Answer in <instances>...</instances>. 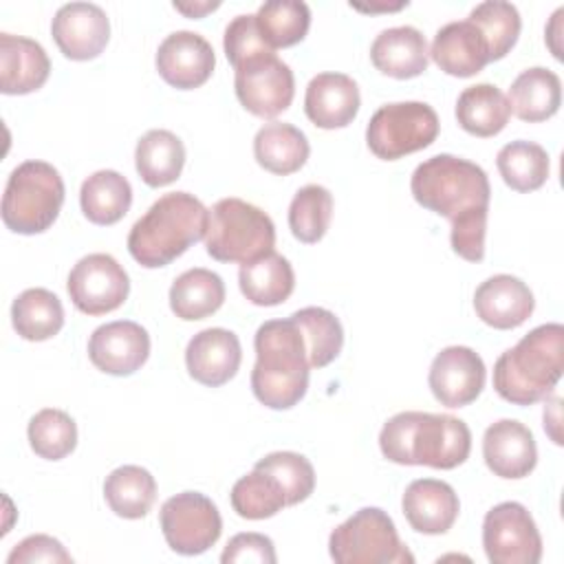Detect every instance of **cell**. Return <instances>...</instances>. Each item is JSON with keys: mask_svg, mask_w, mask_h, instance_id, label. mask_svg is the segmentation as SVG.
Instances as JSON below:
<instances>
[{"mask_svg": "<svg viewBox=\"0 0 564 564\" xmlns=\"http://www.w3.org/2000/svg\"><path fill=\"white\" fill-rule=\"evenodd\" d=\"M410 192L421 207L449 220L456 256L467 262L485 258L491 187L480 165L454 154L430 156L412 172Z\"/></svg>", "mask_w": 564, "mask_h": 564, "instance_id": "1", "label": "cell"}, {"mask_svg": "<svg viewBox=\"0 0 564 564\" xmlns=\"http://www.w3.org/2000/svg\"><path fill=\"white\" fill-rule=\"evenodd\" d=\"M381 454L397 465L454 469L471 452V432L452 414L399 412L379 432Z\"/></svg>", "mask_w": 564, "mask_h": 564, "instance_id": "2", "label": "cell"}, {"mask_svg": "<svg viewBox=\"0 0 564 564\" xmlns=\"http://www.w3.org/2000/svg\"><path fill=\"white\" fill-rule=\"evenodd\" d=\"M251 390L271 410L297 405L308 388V352L295 319H269L256 330Z\"/></svg>", "mask_w": 564, "mask_h": 564, "instance_id": "3", "label": "cell"}, {"mask_svg": "<svg viewBox=\"0 0 564 564\" xmlns=\"http://www.w3.org/2000/svg\"><path fill=\"white\" fill-rule=\"evenodd\" d=\"M209 209L189 192H170L150 205L128 234L130 256L145 269H159L203 240Z\"/></svg>", "mask_w": 564, "mask_h": 564, "instance_id": "4", "label": "cell"}, {"mask_svg": "<svg viewBox=\"0 0 564 564\" xmlns=\"http://www.w3.org/2000/svg\"><path fill=\"white\" fill-rule=\"evenodd\" d=\"M564 370V326L557 322L535 326L494 366L496 392L516 405L546 399Z\"/></svg>", "mask_w": 564, "mask_h": 564, "instance_id": "5", "label": "cell"}, {"mask_svg": "<svg viewBox=\"0 0 564 564\" xmlns=\"http://www.w3.org/2000/svg\"><path fill=\"white\" fill-rule=\"evenodd\" d=\"M64 181L46 161L20 163L4 185L2 223L13 234L33 236L46 231L64 205Z\"/></svg>", "mask_w": 564, "mask_h": 564, "instance_id": "6", "label": "cell"}, {"mask_svg": "<svg viewBox=\"0 0 564 564\" xmlns=\"http://www.w3.org/2000/svg\"><path fill=\"white\" fill-rule=\"evenodd\" d=\"M275 247V225L260 207L242 198H220L209 209L205 249L218 262L247 264Z\"/></svg>", "mask_w": 564, "mask_h": 564, "instance_id": "7", "label": "cell"}, {"mask_svg": "<svg viewBox=\"0 0 564 564\" xmlns=\"http://www.w3.org/2000/svg\"><path fill=\"white\" fill-rule=\"evenodd\" d=\"M328 553L337 564H412L414 555L399 540L392 518L379 507H364L333 529Z\"/></svg>", "mask_w": 564, "mask_h": 564, "instance_id": "8", "label": "cell"}, {"mask_svg": "<svg viewBox=\"0 0 564 564\" xmlns=\"http://www.w3.org/2000/svg\"><path fill=\"white\" fill-rule=\"evenodd\" d=\"M438 115L423 101H397L381 106L366 128V143L377 159L397 161L419 152L438 137Z\"/></svg>", "mask_w": 564, "mask_h": 564, "instance_id": "9", "label": "cell"}, {"mask_svg": "<svg viewBox=\"0 0 564 564\" xmlns=\"http://www.w3.org/2000/svg\"><path fill=\"white\" fill-rule=\"evenodd\" d=\"M167 546L181 555H200L214 546L223 531L218 507L198 491H181L167 498L159 513Z\"/></svg>", "mask_w": 564, "mask_h": 564, "instance_id": "10", "label": "cell"}, {"mask_svg": "<svg viewBox=\"0 0 564 564\" xmlns=\"http://www.w3.org/2000/svg\"><path fill=\"white\" fill-rule=\"evenodd\" d=\"M234 70L236 97L251 115L273 119L291 106L295 95V77L289 64H284L275 51L249 57Z\"/></svg>", "mask_w": 564, "mask_h": 564, "instance_id": "11", "label": "cell"}, {"mask_svg": "<svg viewBox=\"0 0 564 564\" xmlns=\"http://www.w3.org/2000/svg\"><path fill=\"white\" fill-rule=\"evenodd\" d=\"M482 546L491 564H538L542 538L533 516L520 502H500L482 520Z\"/></svg>", "mask_w": 564, "mask_h": 564, "instance_id": "12", "label": "cell"}, {"mask_svg": "<svg viewBox=\"0 0 564 564\" xmlns=\"http://www.w3.org/2000/svg\"><path fill=\"white\" fill-rule=\"evenodd\" d=\"M66 291L77 311L106 315L126 302L130 278L110 253H88L70 269Z\"/></svg>", "mask_w": 564, "mask_h": 564, "instance_id": "13", "label": "cell"}, {"mask_svg": "<svg viewBox=\"0 0 564 564\" xmlns=\"http://www.w3.org/2000/svg\"><path fill=\"white\" fill-rule=\"evenodd\" d=\"M485 361L469 346L443 348L434 357L427 375L434 399L447 408H463L476 401L485 388Z\"/></svg>", "mask_w": 564, "mask_h": 564, "instance_id": "14", "label": "cell"}, {"mask_svg": "<svg viewBox=\"0 0 564 564\" xmlns=\"http://www.w3.org/2000/svg\"><path fill=\"white\" fill-rule=\"evenodd\" d=\"M88 357L97 370L128 377L148 361L150 335L141 324L130 319L101 324L88 339Z\"/></svg>", "mask_w": 564, "mask_h": 564, "instance_id": "15", "label": "cell"}, {"mask_svg": "<svg viewBox=\"0 0 564 564\" xmlns=\"http://www.w3.org/2000/svg\"><path fill=\"white\" fill-rule=\"evenodd\" d=\"M51 33L64 57L86 62L95 59L106 48L110 20L99 4L68 2L57 9Z\"/></svg>", "mask_w": 564, "mask_h": 564, "instance_id": "16", "label": "cell"}, {"mask_svg": "<svg viewBox=\"0 0 564 564\" xmlns=\"http://www.w3.org/2000/svg\"><path fill=\"white\" fill-rule=\"evenodd\" d=\"M216 66L212 44L194 31L170 33L156 51L159 75L178 90L203 86Z\"/></svg>", "mask_w": 564, "mask_h": 564, "instance_id": "17", "label": "cell"}, {"mask_svg": "<svg viewBox=\"0 0 564 564\" xmlns=\"http://www.w3.org/2000/svg\"><path fill=\"white\" fill-rule=\"evenodd\" d=\"M240 361V339L227 328H205L196 333L185 348V366L189 377L209 388H218L234 379Z\"/></svg>", "mask_w": 564, "mask_h": 564, "instance_id": "18", "label": "cell"}, {"mask_svg": "<svg viewBox=\"0 0 564 564\" xmlns=\"http://www.w3.org/2000/svg\"><path fill=\"white\" fill-rule=\"evenodd\" d=\"M482 458L500 478H524L535 469L538 463L535 438L524 423L500 419L485 430Z\"/></svg>", "mask_w": 564, "mask_h": 564, "instance_id": "19", "label": "cell"}, {"mask_svg": "<svg viewBox=\"0 0 564 564\" xmlns=\"http://www.w3.org/2000/svg\"><path fill=\"white\" fill-rule=\"evenodd\" d=\"M531 289L516 275L498 273L480 282L474 293L476 315L491 328L511 330L522 326L533 313Z\"/></svg>", "mask_w": 564, "mask_h": 564, "instance_id": "20", "label": "cell"}, {"mask_svg": "<svg viewBox=\"0 0 564 564\" xmlns=\"http://www.w3.org/2000/svg\"><path fill=\"white\" fill-rule=\"evenodd\" d=\"M401 509L414 531L441 535L447 533L456 522L460 502L454 487L445 480L416 478L405 487Z\"/></svg>", "mask_w": 564, "mask_h": 564, "instance_id": "21", "label": "cell"}, {"mask_svg": "<svg viewBox=\"0 0 564 564\" xmlns=\"http://www.w3.org/2000/svg\"><path fill=\"white\" fill-rule=\"evenodd\" d=\"M359 88L357 82L344 73H319L315 75L304 95L306 117L324 130L346 128L359 112Z\"/></svg>", "mask_w": 564, "mask_h": 564, "instance_id": "22", "label": "cell"}, {"mask_svg": "<svg viewBox=\"0 0 564 564\" xmlns=\"http://www.w3.org/2000/svg\"><path fill=\"white\" fill-rule=\"evenodd\" d=\"M427 53L434 64L452 77H471L489 64L487 40L469 20L441 26Z\"/></svg>", "mask_w": 564, "mask_h": 564, "instance_id": "23", "label": "cell"}, {"mask_svg": "<svg viewBox=\"0 0 564 564\" xmlns=\"http://www.w3.org/2000/svg\"><path fill=\"white\" fill-rule=\"evenodd\" d=\"M48 73L51 59L40 42L0 33V90L4 95H29L46 84Z\"/></svg>", "mask_w": 564, "mask_h": 564, "instance_id": "24", "label": "cell"}, {"mask_svg": "<svg viewBox=\"0 0 564 564\" xmlns=\"http://www.w3.org/2000/svg\"><path fill=\"white\" fill-rule=\"evenodd\" d=\"M370 59L375 68L394 79H412L427 68V42L423 33L410 24L383 29L372 46Z\"/></svg>", "mask_w": 564, "mask_h": 564, "instance_id": "25", "label": "cell"}, {"mask_svg": "<svg viewBox=\"0 0 564 564\" xmlns=\"http://www.w3.org/2000/svg\"><path fill=\"white\" fill-rule=\"evenodd\" d=\"M311 145L306 134L293 123H264L253 137V156L271 174L286 176L297 172L308 159Z\"/></svg>", "mask_w": 564, "mask_h": 564, "instance_id": "26", "label": "cell"}, {"mask_svg": "<svg viewBox=\"0 0 564 564\" xmlns=\"http://www.w3.org/2000/svg\"><path fill=\"white\" fill-rule=\"evenodd\" d=\"M560 104L562 82L544 66L522 70L509 88V106L513 115L529 123L551 119L560 110Z\"/></svg>", "mask_w": 564, "mask_h": 564, "instance_id": "27", "label": "cell"}, {"mask_svg": "<svg viewBox=\"0 0 564 564\" xmlns=\"http://www.w3.org/2000/svg\"><path fill=\"white\" fill-rule=\"evenodd\" d=\"M238 284L251 304L278 306L291 297L295 289V273L284 256L271 251L253 262L240 264Z\"/></svg>", "mask_w": 564, "mask_h": 564, "instance_id": "28", "label": "cell"}, {"mask_svg": "<svg viewBox=\"0 0 564 564\" xmlns=\"http://www.w3.org/2000/svg\"><path fill=\"white\" fill-rule=\"evenodd\" d=\"M225 302V282L218 273L194 267L170 286V308L178 319L196 322L214 315Z\"/></svg>", "mask_w": 564, "mask_h": 564, "instance_id": "29", "label": "cell"}, {"mask_svg": "<svg viewBox=\"0 0 564 564\" xmlns=\"http://www.w3.org/2000/svg\"><path fill=\"white\" fill-rule=\"evenodd\" d=\"M134 165L145 185L165 187L183 172L185 145L170 130H148L137 143Z\"/></svg>", "mask_w": 564, "mask_h": 564, "instance_id": "30", "label": "cell"}, {"mask_svg": "<svg viewBox=\"0 0 564 564\" xmlns=\"http://www.w3.org/2000/svg\"><path fill=\"white\" fill-rule=\"evenodd\" d=\"M511 106L505 93L494 84L467 86L456 101L458 126L474 137H494L505 130Z\"/></svg>", "mask_w": 564, "mask_h": 564, "instance_id": "31", "label": "cell"}, {"mask_svg": "<svg viewBox=\"0 0 564 564\" xmlns=\"http://www.w3.org/2000/svg\"><path fill=\"white\" fill-rule=\"evenodd\" d=\"M79 205L90 223L115 225L132 205V187L123 174L115 170H99L82 183Z\"/></svg>", "mask_w": 564, "mask_h": 564, "instance_id": "32", "label": "cell"}, {"mask_svg": "<svg viewBox=\"0 0 564 564\" xmlns=\"http://www.w3.org/2000/svg\"><path fill=\"white\" fill-rule=\"evenodd\" d=\"M11 322L22 339L44 341L62 330L64 306L48 289H26L11 304Z\"/></svg>", "mask_w": 564, "mask_h": 564, "instance_id": "33", "label": "cell"}, {"mask_svg": "<svg viewBox=\"0 0 564 564\" xmlns=\"http://www.w3.org/2000/svg\"><path fill=\"white\" fill-rule=\"evenodd\" d=\"M104 498L119 518L139 520L156 500V480L145 467L121 465L106 476Z\"/></svg>", "mask_w": 564, "mask_h": 564, "instance_id": "34", "label": "cell"}, {"mask_svg": "<svg viewBox=\"0 0 564 564\" xmlns=\"http://www.w3.org/2000/svg\"><path fill=\"white\" fill-rule=\"evenodd\" d=\"M256 24L262 40L275 51L302 42L311 26V9L302 0H269L260 4Z\"/></svg>", "mask_w": 564, "mask_h": 564, "instance_id": "35", "label": "cell"}, {"mask_svg": "<svg viewBox=\"0 0 564 564\" xmlns=\"http://www.w3.org/2000/svg\"><path fill=\"white\" fill-rule=\"evenodd\" d=\"M502 181L516 192L540 189L549 178V154L540 143L511 141L496 156Z\"/></svg>", "mask_w": 564, "mask_h": 564, "instance_id": "36", "label": "cell"}, {"mask_svg": "<svg viewBox=\"0 0 564 564\" xmlns=\"http://www.w3.org/2000/svg\"><path fill=\"white\" fill-rule=\"evenodd\" d=\"M291 319H295L304 335L311 368H324L337 359L344 346V328L335 313L322 306H306L295 311Z\"/></svg>", "mask_w": 564, "mask_h": 564, "instance_id": "37", "label": "cell"}, {"mask_svg": "<svg viewBox=\"0 0 564 564\" xmlns=\"http://www.w3.org/2000/svg\"><path fill=\"white\" fill-rule=\"evenodd\" d=\"M231 507L240 518L264 520L282 511L286 507V498L271 474L253 467V471L234 482Z\"/></svg>", "mask_w": 564, "mask_h": 564, "instance_id": "38", "label": "cell"}, {"mask_svg": "<svg viewBox=\"0 0 564 564\" xmlns=\"http://www.w3.org/2000/svg\"><path fill=\"white\" fill-rule=\"evenodd\" d=\"M480 29L489 46V62L502 59L518 42L522 20L518 9L505 0H487L476 4L467 18Z\"/></svg>", "mask_w": 564, "mask_h": 564, "instance_id": "39", "label": "cell"}, {"mask_svg": "<svg viewBox=\"0 0 564 564\" xmlns=\"http://www.w3.org/2000/svg\"><path fill=\"white\" fill-rule=\"evenodd\" d=\"M333 218V194L322 185H304L295 192L289 205V227L291 234L304 242L313 245L324 238Z\"/></svg>", "mask_w": 564, "mask_h": 564, "instance_id": "40", "label": "cell"}, {"mask_svg": "<svg viewBox=\"0 0 564 564\" xmlns=\"http://www.w3.org/2000/svg\"><path fill=\"white\" fill-rule=\"evenodd\" d=\"M26 436L40 458L62 460L77 445V425L64 410L44 408L29 421Z\"/></svg>", "mask_w": 564, "mask_h": 564, "instance_id": "41", "label": "cell"}, {"mask_svg": "<svg viewBox=\"0 0 564 564\" xmlns=\"http://www.w3.org/2000/svg\"><path fill=\"white\" fill-rule=\"evenodd\" d=\"M256 469L271 474L286 498V507L304 502L315 489V469L311 460L297 452H271L256 463Z\"/></svg>", "mask_w": 564, "mask_h": 564, "instance_id": "42", "label": "cell"}, {"mask_svg": "<svg viewBox=\"0 0 564 564\" xmlns=\"http://www.w3.org/2000/svg\"><path fill=\"white\" fill-rule=\"evenodd\" d=\"M223 46H225V55L234 68L240 62L256 57L260 53H273V48L262 40L258 24H256V15H251V13L236 15L227 24Z\"/></svg>", "mask_w": 564, "mask_h": 564, "instance_id": "43", "label": "cell"}, {"mask_svg": "<svg viewBox=\"0 0 564 564\" xmlns=\"http://www.w3.org/2000/svg\"><path fill=\"white\" fill-rule=\"evenodd\" d=\"M223 564H234V562H258V564H275L278 555H275V546L271 542V538L262 535V533H238L234 535L223 555H220Z\"/></svg>", "mask_w": 564, "mask_h": 564, "instance_id": "44", "label": "cell"}, {"mask_svg": "<svg viewBox=\"0 0 564 564\" xmlns=\"http://www.w3.org/2000/svg\"><path fill=\"white\" fill-rule=\"evenodd\" d=\"M33 562H73L70 553L62 546L59 540L44 535V533H35L24 538L20 544L13 546V551L7 557V564H33Z\"/></svg>", "mask_w": 564, "mask_h": 564, "instance_id": "45", "label": "cell"}, {"mask_svg": "<svg viewBox=\"0 0 564 564\" xmlns=\"http://www.w3.org/2000/svg\"><path fill=\"white\" fill-rule=\"evenodd\" d=\"M218 7H220V2H203V4H198V2H194V4L174 2V9L181 11V13H185L187 18H203L207 11H214V9H218Z\"/></svg>", "mask_w": 564, "mask_h": 564, "instance_id": "46", "label": "cell"}, {"mask_svg": "<svg viewBox=\"0 0 564 564\" xmlns=\"http://www.w3.org/2000/svg\"><path fill=\"white\" fill-rule=\"evenodd\" d=\"M408 2H399V4H381V7H359V4H350V7H355V9H359V11H399V9H403Z\"/></svg>", "mask_w": 564, "mask_h": 564, "instance_id": "47", "label": "cell"}]
</instances>
